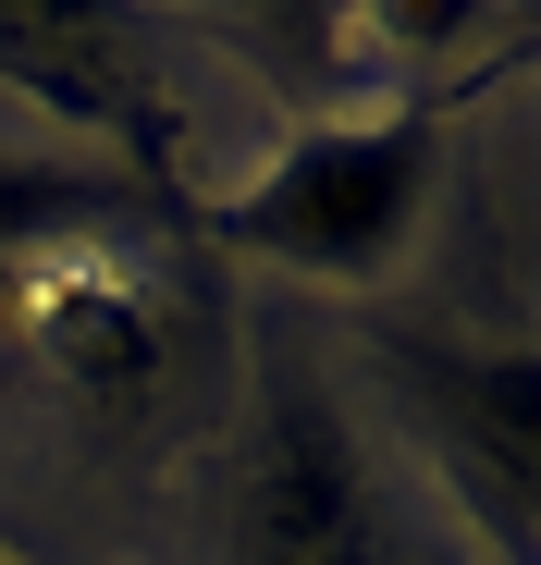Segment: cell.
<instances>
[{
  "mask_svg": "<svg viewBox=\"0 0 541 565\" xmlns=\"http://www.w3.org/2000/svg\"><path fill=\"white\" fill-rule=\"evenodd\" d=\"M431 172H443L431 111H332L296 124L234 198H210V234L308 282H382L431 210Z\"/></svg>",
  "mask_w": 541,
  "mask_h": 565,
  "instance_id": "cell-1",
  "label": "cell"
},
{
  "mask_svg": "<svg viewBox=\"0 0 541 565\" xmlns=\"http://www.w3.org/2000/svg\"><path fill=\"white\" fill-rule=\"evenodd\" d=\"M394 382L418 406L443 504L480 529L492 565H529V529H541V369H529V344H394Z\"/></svg>",
  "mask_w": 541,
  "mask_h": 565,
  "instance_id": "cell-2",
  "label": "cell"
},
{
  "mask_svg": "<svg viewBox=\"0 0 541 565\" xmlns=\"http://www.w3.org/2000/svg\"><path fill=\"white\" fill-rule=\"evenodd\" d=\"M246 565H456L394 516L332 394H270V430L246 455Z\"/></svg>",
  "mask_w": 541,
  "mask_h": 565,
  "instance_id": "cell-3",
  "label": "cell"
},
{
  "mask_svg": "<svg viewBox=\"0 0 541 565\" xmlns=\"http://www.w3.org/2000/svg\"><path fill=\"white\" fill-rule=\"evenodd\" d=\"M0 74L38 86L50 111L74 124H112L160 160V111H148V62H136V25L112 13H62V0H25V13H0Z\"/></svg>",
  "mask_w": 541,
  "mask_h": 565,
  "instance_id": "cell-4",
  "label": "cell"
},
{
  "mask_svg": "<svg viewBox=\"0 0 541 565\" xmlns=\"http://www.w3.org/2000/svg\"><path fill=\"white\" fill-rule=\"evenodd\" d=\"M0 565H25V553H13V541H0Z\"/></svg>",
  "mask_w": 541,
  "mask_h": 565,
  "instance_id": "cell-5",
  "label": "cell"
}]
</instances>
